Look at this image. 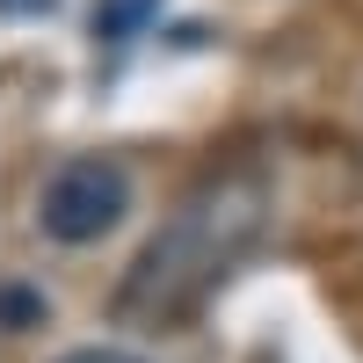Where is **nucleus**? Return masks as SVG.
<instances>
[{"label":"nucleus","mask_w":363,"mask_h":363,"mask_svg":"<svg viewBox=\"0 0 363 363\" xmlns=\"http://www.w3.org/2000/svg\"><path fill=\"white\" fill-rule=\"evenodd\" d=\"M131 218V174L102 153H73L44 174L37 189V233L58 247H95Z\"/></svg>","instance_id":"obj_2"},{"label":"nucleus","mask_w":363,"mask_h":363,"mask_svg":"<svg viewBox=\"0 0 363 363\" xmlns=\"http://www.w3.org/2000/svg\"><path fill=\"white\" fill-rule=\"evenodd\" d=\"M255 233H262V189L247 174L203 182V189L153 233V247L138 255L131 284H124V313H153V320L189 313L196 298L255 247Z\"/></svg>","instance_id":"obj_1"},{"label":"nucleus","mask_w":363,"mask_h":363,"mask_svg":"<svg viewBox=\"0 0 363 363\" xmlns=\"http://www.w3.org/2000/svg\"><path fill=\"white\" fill-rule=\"evenodd\" d=\"M58 8V0H0V15H8V22H22V15H51Z\"/></svg>","instance_id":"obj_6"},{"label":"nucleus","mask_w":363,"mask_h":363,"mask_svg":"<svg viewBox=\"0 0 363 363\" xmlns=\"http://www.w3.org/2000/svg\"><path fill=\"white\" fill-rule=\"evenodd\" d=\"M153 15H160V0H102L95 8V37L102 44H131Z\"/></svg>","instance_id":"obj_3"},{"label":"nucleus","mask_w":363,"mask_h":363,"mask_svg":"<svg viewBox=\"0 0 363 363\" xmlns=\"http://www.w3.org/2000/svg\"><path fill=\"white\" fill-rule=\"evenodd\" d=\"M58 363H145V356H131V349H66Z\"/></svg>","instance_id":"obj_5"},{"label":"nucleus","mask_w":363,"mask_h":363,"mask_svg":"<svg viewBox=\"0 0 363 363\" xmlns=\"http://www.w3.org/2000/svg\"><path fill=\"white\" fill-rule=\"evenodd\" d=\"M44 313H51L44 291H0V327H8V335H29Z\"/></svg>","instance_id":"obj_4"}]
</instances>
